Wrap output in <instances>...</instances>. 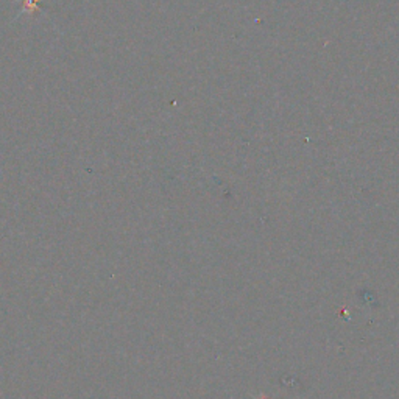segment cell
<instances>
[{"label": "cell", "mask_w": 399, "mask_h": 399, "mask_svg": "<svg viewBox=\"0 0 399 399\" xmlns=\"http://www.w3.org/2000/svg\"><path fill=\"white\" fill-rule=\"evenodd\" d=\"M40 0H21V11L22 15H28V16H33L35 13L40 11Z\"/></svg>", "instance_id": "obj_1"}]
</instances>
